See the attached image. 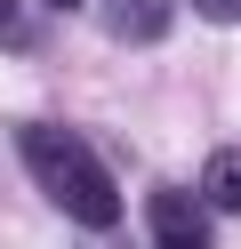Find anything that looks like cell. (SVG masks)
Here are the masks:
<instances>
[{
    "instance_id": "1",
    "label": "cell",
    "mask_w": 241,
    "mask_h": 249,
    "mask_svg": "<svg viewBox=\"0 0 241 249\" xmlns=\"http://www.w3.org/2000/svg\"><path fill=\"white\" fill-rule=\"evenodd\" d=\"M16 153H24L32 185H40L73 225H89V233H112V225H121V185L105 177V161H96L73 129H56V121H24Z\"/></svg>"
},
{
    "instance_id": "2",
    "label": "cell",
    "mask_w": 241,
    "mask_h": 249,
    "mask_svg": "<svg viewBox=\"0 0 241 249\" xmlns=\"http://www.w3.org/2000/svg\"><path fill=\"white\" fill-rule=\"evenodd\" d=\"M145 217H153V249H209V209L193 185H161Z\"/></svg>"
},
{
    "instance_id": "3",
    "label": "cell",
    "mask_w": 241,
    "mask_h": 249,
    "mask_svg": "<svg viewBox=\"0 0 241 249\" xmlns=\"http://www.w3.org/2000/svg\"><path fill=\"white\" fill-rule=\"evenodd\" d=\"M201 209L241 217V145H217V153H209V169H201Z\"/></svg>"
},
{
    "instance_id": "4",
    "label": "cell",
    "mask_w": 241,
    "mask_h": 249,
    "mask_svg": "<svg viewBox=\"0 0 241 249\" xmlns=\"http://www.w3.org/2000/svg\"><path fill=\"white\" fill-rule=\"evenodd\" d=\"M112 33L121 40H161L169 33V0H112Z\"/></svg>"
},
{
    "instance_id": "5",
    "label": "cell",
    "mask_w": 241,
    "mask_h": 249,
    "mask_svg": "<svg viewBox=\"0 0 241 249\" xmlns=\"http://www.w3.org/2000/svg\"><path fill=\"white\" fill-rule=\"evenodd\" d=\"M193 17H209V24H241V0H193Z\"/></svg>"
},
{
    "instance_id": "6",
    "label": "cell",
    "mask_w": 241,
    "mask_h": 249,
    "mask_svg": "<svg viewBox=\"0 0 241 249\" xmlns=\"http://www.w3.org/2000/svg\"><path fill=\"white\" fill-rule=\"evenodd\" d=\"M16 33V0H0V40H8Z\"/></svg>"
},
{
    "instance_id": "7",
    "label": "cell",
    "mask_w": 241,
    "mask_h": 249,
    "mask_svg": "<svg viewBox=\"0 0 241 249\" xmlns=\"http://www.w3.org/2000/svg\"><path fill=\"white\" fill-rule=\"evenodd\" d=\"M48 8H80V0H48Z\"/></svg>"
}]
</instances>
